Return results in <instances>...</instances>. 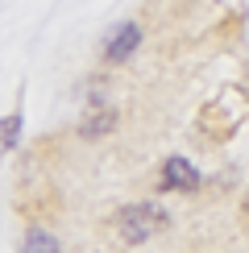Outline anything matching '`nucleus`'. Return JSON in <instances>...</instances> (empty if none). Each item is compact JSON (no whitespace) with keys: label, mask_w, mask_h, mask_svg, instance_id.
<instances>
[{"label":"nucleus","mask_w":249,"mask_h":253,"mask_svg":"<svg viewBox=\"0 0 249 253\" xmlns=\"http://www.w3.org/2000/svg\"><path fill=\"white\" fill-rule=\"evenodd\" d=\"M170 228V212L154 199H141V204H124L117 212V233L124 245H145L150 237H158Z\"/></svg>","instance_id":"1"},{"label":"nucleus","mask_w":249,"mask_h":253,"mask_svg":"<svg viewBox=\"0 0 249 253\" xmlns=\"http://www.w3.org/2000/svg\"><path fill=\"white\" fill-rule=\"evenodd\" d=\"M200 183H204V174L195 170L187 158H166L162 162V170H158V191H179V195H191V191H200Z\"/></svg>","instance_id":"2"},{"label":"nucleus","mask_w":249,"mask_h":253,"mask_svg":"<svg viewBox=\"0 0 249 253\" xmlns=\"http://www.w3.org/2000/svg\"><path fill=\"white\" fill-rule=\"evenodd\" d=\"M117 121H121L117 104L96 100V104H91V108L79 117V137H87V141H100V137H108L112 129H117Z\"/></svg>","instance_id":"3"},{"label":"nucleus","mask_w":249,"mask_h":253,"mask_svg":"<svg viewBox=\"0 0 249 253\" xmlns=\"http://www.w3.org/2000/svg\"><path fill=\"white\" fill-rule=\"evenodd\" d=\"M141 46V25L137 21H124V25H117L108 34V42H104V62H124V58H133V50Z\"/></svg>","instance_id":"4"},{"label":"nucleus","mask_w":249,"mask_h":253,"mask_svg":"<svg viewBox=\"0 0 249 253\" xmlns=\"http://www.w3.org/2000/svg\"><path fill=\"white\" fill-rule=\"evenodd\" d=\"M21 253H62V245H58V237L50 228H29L21 237Z\"/></svg>","instance_id":"5"},{"label":"nucleus","mask_w":249,"mask_h":253,"mask_svg":"<svg viewBox=\"0 0 249 253\" xmlns=\"http://www.w3.org/2000/svg\"><path fill=\"white\" fill-rule=\"evenodd\" d=\"M21 129H25V117H21V108H13L4 121H0V150H17Z\"/></svg>","instance_id":"6"},{"label":"nucleus","mask_w":249,"mask_h":253,"mask_svg":"<svg viewBox=\"0 0 249 253\" xmlns=\"http://www.w3.org/2000/svg\"><path fill=\"white\" fill-rule=\"evenodd\" d=\"M245 91H249V58H245Z\"/></svg>","instance_id":"7"},{"label":"nucleus","mask_w":249,"mask_h":253,"mask_svg":"<svg viewBox=\"0 0 249 253\" xmlns=\"http://www.w3.org/2000/svg\"><path fill=\"white\" fill-rule=\"evenodd\" d=\"M245 216H249V195H245Z\"/></svg>","instance_id":"8"}]
</instances>
